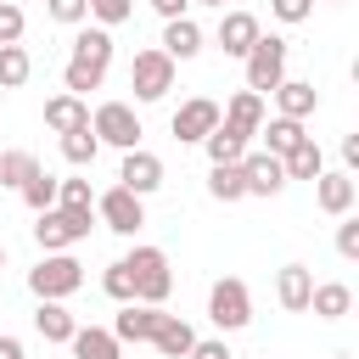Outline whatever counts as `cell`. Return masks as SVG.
<instances>
[{"instance_id": "1", "label": "cell", "mask_w": 359, "mask_h": 359, "mask_svg": "<svg viewBox=\"0 0 359 359\" xmlns=\"http://www.w3.org/2000/svg\"><path fill=\"white\" fill-rule=\"evenodd\" d=\"M123 269H129V280H135V303H168V292H174V269H168V252L163 247H135L129 258H123Z\"/></svg>"}, {"instance_id": "2", "label": "cell", "mask_w": 359, "mask_h": 359, "mask_svg": "<svg viewBox=\"0 0 359 359\" xmlns=\"http://www.w3.org/2000/svg\"><path fill=\"white\" fill-rule=\"evenodd\" d=\"M90 224H95V208H45L34 213V241L45 252H67L73 241L90 236Z\"/></svg>"}, {"instance_id": "3", "label": "cell", "mask_w": 359, "mask_h": 359, "mask_svg": "<svg viewBox=\"0 0 359 359\" xmlns=\"http://www.w3.org/2000/svg\"><path fill=\"white\" fill-rule=\"evenodd\" d=\"M79 286H84V264H79L73 252H45V258L28 269V292H34V297H56V303H62V297H73Z\"/></svg>"}, {"instance_id": "4", "label": "cell", "mask_w": 359, "mask_h": 359, "mask_svg": "<svg viewBox=\"0 0 359 359\" xmlns=\"http://www.w3.org/2000/svg\"><path fill=\"white\" fill-rule=\"evenodd\" d=\"M286 50H292V45H286L280 34H258L252 50L241 56V62H247V90H258V95L275 90V84L286 79Z\"/></svg>"}, {"instance_id": "5", "label": "cell", "mask_w": 359, "mask_h": 359, "mask_svg": "<svg viewBox=\"0 0 359 359\" xmlns=\"http://www.w3.org/2000/svg\"><path fill=\"white\" fill-rule=\"evenodd\" d=\"M174 56H163L157 45L151 50H135V62H129V90H135V101H163L168 90H174Z\"/></svg>"}, {"instance_id": "6", "label": "cell", "mask_w": 359, "mask_h": 359, "mask_svg": "<svg viewBox=\"0 0 359 359\" xmlns=\"http://www.w3.org/2000/svg\"><path fill=\"white\" fill-rule=\"evenodd\" d=\"M208 320H213L219 331L252 325V292H247V280H236V275L213 280V292H208Z\"/></svg>"}, {"instance_id": "7", "label": "cell", "mask_w": 359, "mask_h": 359, "mask_svg": "<svg viewBox=\"0 0 359 359\" xmlns=\"http://www.w3.org/2000/svg\"><path fill=\"white\" fill-rule=\"evenodd\" d=\"M90 129H95V140L101 146H118V151H129V146H140V112L129 107V101H101L95 107V118H90Z\"/></svg>"}, {"instance_id": "8", "label": "cell", "mask_w": 359, "mask_h": 359, "mask_svg": "<svg viewBox=\"0 0 359 359\" xmlns=\"http://www.w3.org/2000/svg\"><path fill=\"white\" fill-rule=\"evenodd\" d=\"M168 129H174V140L202 146V140L219 129V101H213V95H191V101H180L174 118H168Z\"/></svg>"}, {"instance_id": "9", "label": "cell", "mask_w": 359, "mask_h": 359, "mask_svg": "<svg viewBox=\"0 0 359 359\" xmlns=\"http://www.w3.org/2000/svg\"><path fill=\"white\" fill-rule=\"evenodd\" d=\"M146 196H135V191H123V185H112V191H101L95 196V219L112 230V236H135L140 224H146V208H140Z\"/></svg>"}, {"instance_id": "10", "label": "cell", "mask_w": 359, "mask_h": 359, "mask_svg": "<svg viewBox=\"0 0 359 359\" xmlns=\"http://www.w3.org/2000/svg\"><path fill=\"white\" fill-rule=\"evenodd\" d=\"M118 185H123V191H135V196H151V191L163 185V157H157V151H146V146H129V151H123V163H118Z\"/></svg>"}, {"instance_id": "11", "label": "cell", "mask_w": 359, "mask_h": 359, "mask_svg": "<svg viewBox=\"0 0 359 359\" xmlns=\"http://www.w3.org/2000/svg\"><path fill=\"white\" fill-rule=\"evenodd\" d=\"M219 123H224L230 135L252 140V135H258V123H264V95H258V90H236V95L219 107Z\"/></svg>"}, {"instance_id": "12", "label": "cell", "mask_w": 359, "mask_h": 359, "mask_svg": "<svg viewBox=\"0 0 359 359\" xmlns=\"http://www.w3.org/2000/svg\"><path fill=\"white\" fill-rule=\"evenodd\" d=\"M241 180H247V196H275L286 185V168L275 151H241Z\"/></svg>"}, {"instance_id": "13", "label": "cell", "mask_w": 359, "mask_h": 359, "mask_svg": "<svg viewBox=\"0 0 359 359\" xmlns=\"http://www.w3.org/2000/svg\"><path fill=\"white\" fill-rule=\"evenodd\" d=\"M353 196H359V185H353V174L348 168H320V180H314V202H320V213H331V219H342V213H353Z\"/></svg>"}, {"instance_id": "14", "label": "cell", "mask_w": 359, "mask_h": 359, "mask_svg": "<svg viewBox=\"0 0 359 359\" xmlns=\"http://www.w3.org/2000/svg\"><path fill=\"white\" fill-rule=\"evenodd\" d=\"M258 34H264V28H258V17H252V11H236V6H230V11L219 17V50H224V56H236V62L252 50V39H258Z\"/></svg>"}, {"instance_id": "15", "label": "cell", "mask_w": 359, "mask_h": 359, "mask_svg": "<svg viewBox=\"0 0 359 359\" xmlns=\"http://www.w3.org/2000/svg\"><path fill=\"white\" fill-rule=\"evenodd\" d=\"M309 292H314V269L309 264H286L275 275V297H280L286 314H309Z\"/></svg>"}, {"instance_id": "16", "label": "cell", "mask_w": 359, "mask_h": 359, "mask_svg": "<svg viewBox=\"0 0 359 359\" xmlns=\"http://www.w3.org/2000/svg\"><path fill=\"white\" fill-rule=\"evenodd\" d=\"M157 320H163V309H157V303H123V309H118V320H112V337H118V342H151Z\"/></svg>"}, {"instance_id": "17", "label": "cell", "mask_w": 359, "mask_h": 359, "mask_svg": "<svg viewBox=\"0 0 359 359\" xmlns=\"http://www.w3.org/2000/svg\"><path fill=\"white\" fill-rule=\"evenodd\" d=\"M269 95H275L280 118H297V123H303V118H314V107H320V90H314L309 79H280Z\"/></svg>"}, {"instance_id": "18", "label": "cell", "mask_w": 359, "mask_h": 359, "mask_svg": "<svg viewBox=\"0 0 359 359\" xmlns=\"http://www.w3.org/2000/svg\"><path fill=\"white\" fill-rule=\"evenodd\" d=\"M67 348H73V359H123V342L112 331H101V325H79L67 337Z\"/></svg>"}, {"instance_id": "19", "label": "cell", "mask_w": 359, "mask_h": 359, "mask_svg": "<svg viewBox=\"0 0 359 359\" xmlns=\"http://www.w3.org/2000/svg\"><path fill=\"white\" fill-rule=\"evenodd\" d=\"M163 56H174V62H191L196 50H202V28L191 22V17H174V22H163V45H157Z\"/></svg>"}, {"instance_id": "20", "label": "cell", "mask_w": 359, "mask_h": 359, "mask_svg": "<svg viewBox=\"0 0 359 359\" xmlns=\"http://www.w3.org/2000/svg\"><path fill=\"white\" fill-rule=\"evenodd\" d=\"M79 123H90V107H84V95L62 90V95H50V101H45V129L67 135V129H79Z\"/></svg>"}, {"instance_id": "21", "label": "cell", "mask_w": 359, "mask_h": 359, "mask_svg": "<svg viewBox=\"0 0 359 359\" xmlns=\"http://www.w3.org/2000/svg\"><path fill=\"white\" fill-rule=\"evenodd\" d=\"M191 342H196V331H191L180 314H163V320H157V331H151V348H157L163 359H185V353H191Z\"/></svg>"}, {"instance_id": "22", "label": "cell", "mask_w": 359, "mask_h": 359, "mask_svg": "<svg viewBox=\"0 0 359 359\" xmlns=\"http://www.w3.org/2000/svg\"><path fill=\"white\" fill-rule=\"evenodd\" d=\"M34 331H39L45 342H67V337L79 331V320H73L56 297H39V309H34Z\"/></svg>"}, {"instance_id": "23", "label": "cell", "mask_w": 359, "mask_h": 359, "mask_svg": "<svg viewBox=\"0 0 359 359\" xmlns=\"http://www.w3.org/2000/svg\"><path fill=\"white\" fill-rule=\"evenodd\" d=\"M280 168H286V180H320V168H325L320 140H314V135H309V140H297V146L280 157Z\"/></svg>"}, {"instance_id": "24", "label": "cell", "mask_w": 359, "mask_h": 359, "mask_svg": "<svg viewBox=\"0 0 359 359\" xmlns=\"http://www.w3.org/2000/svg\"><path fill=\"white\" fill-rule=\"evenodd\" d=\"M309 309H314L320 320H342V314H353V286L325 280V286H314V292H309Z\"/></svg>"}, {"instance_id": "25", "label": "cell", "mask_w": 359, "mask_h": 359, "mask_svg": "<svg viewBox=\"0 0 359 359\" xmlns=\"http://www.w3.org/2000/svg\"><path fill=\"white\" fill-rule=\"evenodd\" d=\"M73 62H95V67H107L112 62V28H79L73 34Z\"/></svg>"}, {"instance_id": "26", "label": "cell", "mask_w": 359, "mask_h": 359, "mask_svg": "<svg viewBox=\"0 0 359 359\" xmlns=\"http://www.w3.org/2000/svg\"><path fill=\"white\" fill-rule=\"evenodd\" d=\"M258 135H264V151H275V157H286L297 140H309V135H303V123H297V118H280V112H275V118H264V123H258Z\"/></svg>"}, {"instance_id": "27", "label": "cell", "mask_w": 359, "mask_h": 359, "mask_svg": "<svg viewBox=\"0 0 359 359\" xmlns=\"http://www.w3.org/2000/svg\"><path fill=\"white\" fill-rule=\"evenodd\" d=\"M95 151H101V140H95V129H90V123H79V129H67V135H62V157H67L73 168H90V163H95Z\"/></svg>"}, {"instance_id": "28", "label": "cell", "mask_w": 359, "mask_h": 359, "mask_svg": "<svg viewBox=\"0 0 359 359\" xmlns=\"http://www.w3.org/2000/svg\"><path fill=\"white\" fill-rule=\"evenodd\" d=\"M208 191H213V202H241V196H247L241 163H213V174H208Z\"/></svg>"}, {"instance_id": "29", "label": "cell", "mask_w": 359, "mask_h": 359, "mask_svg": "<svg viewBox=\"0 0 359 359\" xmlns=\"http://www.w3.org/2000/svg\"><path fill=\"white\" fill-rule=\"evenodd\" d=\"M34 174H39V157H34V151H22V146L0 151V185L22 191V180H34Z\"/></svg>"}, {"instance_id": "30", "label": "cell", "mask_w": 359, "mask_h": 359, "mask_svg": "<svg viewBox=\"0 0 359 359\" xmlns=\"http://www.w3.org/2000/svg\"><path fill=\"white\" fill-rule=\"evenodd\" d=\"M28 73H34V56H28L22 45H0V90L28 84Z\"/></svg>"}, {"instance_id": "31", "label": "cell", "mask_w": 359, "mask_h": 359, "mask_svg": "<svg viewBox=\"0 0 359 359\" xmlns=\"http://www.w3.org/2000/svg\"><path fill=\"white\" fill-rule=\"evenodd\" d=\"M202 146H208V163H241V151H247V140H241V135H230L224 123H219Z\"/></svg>"}, {"instance_id": "32", "label": "cell", "mask_w": 359, "mask_h": 359, "mask_svg": "<svg viewBox=\"0 0 359 359\" xmlns=\"http://www.w3.org/2000/svg\"><path fill=\"white\" fill-rule=\"evenodd\" d=\"M101 79H107V67H95V62H73V56H67V73H62V84H67L73 95H84V90H101Z\"/></svg>"}, {"instance_id": "33", "label": "cell", "mask_w": 359, "mask_h": 359, "mask_svg": "<svg viewBox=\"0 0 359 359\" xmlns=\"http://www.w3.org/2000/svg\"><path fill=\"white\" fill-rule=\"evenodd\" d=\"M22 202L34 208V213H45V208H56V174H34V180H22Z\"/></svg>"}, {"instance_id": "34", "label": "cell", "mask_w": 359, "mask_h": 359, "mask_svg": "<svg viewBox=\"0 0 359 359\" xmlns=\"http://www.w3.org/2000/svg\"><path fill=\"white\" fill-rule=\"evenodd\" d=\"M101 292H107L112 303H135V280H129L123 258H118V264H107V275H101Z\"/></svg>"}, {"instance_id": "35", "label": "cell", "mask_w": 359, "mask_h": 359, "mask_svg": "<svg viewBox=\"0 0 359 359\" xmlns=\"http://www.w3.org/2000/svg\"><path fill=\"white\" fill-rule=\"evenodd\" d=\"M56 208H95L90 180H56Z\"/></svg>"}, {"instance_id": "36", "label": "cell", "mask_w": 359, "mask_h": 359, "mask_svg": "<svg viewBox=\"0 0 359 359\" xmlns=\"http://www.w3.org/2000/svg\"><path fill=\"white\" fill-rule=\"evenodd\" d=\"M90 17H95L101 28H118V22L135 17V0H90Z\"/></svg>"}, {"instance_id": "37", "label": "cell", "mask_w": 359, "mask_h": 359, "mask_svg": "<svg viewBox=\"0 0 359 359\" xmlns=\"http://www.w3.org/2000/svg\"><path fill=\"white\" fill-rule=\"evenodd\" d=\"M22 28H28L22 6H17V0H0V45H17V39H22Z\"/></svg>"}, {"instance_id": "38", "label": "cell", "mask_w": 359, "mask_h": 359, "mask_svg": "<svg viewBox=\"0 0 359 359\" xmlns=\"http://www.w3.org/2000/svg\"><path fill=\"white\" fill-rule=\"evenodd\" d=\"M45 11H50L56 22H73V28H79V22L90 17V0H45Z\"/></svg>"}, {"instance_id": "39", "label": "cell", "mask_w": 359, "mask_h": 359, "mask_svg": "<svg viewBox=\"0 0 359 359\" xmlns=\"http://www.w3.org/2000/svg\"><path fill=\"white\" fill-rule=\"evenodd\" d=\"M337 252H342L348 264L359 258V219H348V213H342V224H337Z\"/></svg>"}, {"instance_id": "40", "label": "cell", "mask_w": 359, "mask_h": 359, "mask_svg": "<svg viewBox=\"0 0 359 359\" xmlns=\"http://www.w3.org/2000/svg\"><path fill=\"white\" fill-rule=\"evenodd\" d=\"M269 11H275V22H303L314 11V0H269Z\"/></svg>"}, {"instance_id": "41", "label": "cell", "mask_w": 359, "mask_h": 359, "mask_svg": "<svg viewBox=\"0 0 359 359\" xmlns=\"http://www.w3.org/2000/svg\"><path fill=\"white\" fill-rule=\"evenodd\" d=\"M185 359H236V353H230V348H224V337H196V342H191V353H185Z\"/></svg>"}, {"instance_id": "42", "label": "cell", "mask_w": 359, "mask_h": 359, "mask_svg": "<svg viewBox=\"0 0 359 359\" xmlns=\"http://www.w3.org/2000/svg\"><path fill=\"white\" fill-rule=\"evenodd\" d=\"M151 11L163 22H174V17H191V0H151Z\"/></svg>"}, {"instance_id": "43", "label": "cell", "mask_w": 359, "mask_h": 359, "mask_svg": "<svg viewBox=\"0 0 359 359\" xmlns=\"http://www.w3.org/2000/svg\"><path fill=\"white\" fill-rule=\"evenodd\" d=\"M342 163H348V174L359 168V135H342Z\"/></svg>"}, {"instance_id": "44", "label": "cell", "mask_w": 359, "mask_h": 359, "mask_svg": "<svg viewBox=\"0 0 359 359\" xmlns=\"http://www.w3.org/2000/svg\"><path fill=\"white\" fill-rule=\"evenodd\" d=\"M0 359H22V342L17 337H0Z\"/></svg>"}, {"instance_id": "45", "label": "cell", "mask_w": 359, "mask_h": 359, "mask_svg": "<svg viewBox=\"0 0 359 359\" xmlns=\"http://www.w3.org/2000/svg\"><path fill=\"white\" fill-rule=\"evenodd\" d=\"M191 6H219V11H224V6H236V0H191Z\"/></svg>"}, {"instance_id": "46", "label": "cell", "mask_w": 359, "mask_h": 359, "mask_svg": "<svg viewBox=\"0 0 359 359\" xmlns=\"http://www.w3.org/2000/svg\"><path fill=\"white\" fill-rule=\"evenodd\" d=\"M0 269H6V247H0Z\"/></svg>"}, {"instance_id": "47", "label": "cell", "mask_w": 359, "mask_h": 359, "mask_svg": "<svg viewBox=\"0 0 359 359\" xmlns=\"http://www.w3.org/2000/svg\"><path fill=\"white\" fill-rule=\"evenodd\" d=\"M325 6H337V0H325Z\"/></svg>"}, {"instance_id": "48", "label": "cell", "mask_w": 359, "mask_h": 359, "mask_svg": "<svg viewBox=\"0 0 359 359\" xmlns=\"http://www.w3.org/2000/svg\"><path fill=\"white\" fill-rule=\"evenodd\" d=\"M0 101H6V90H0Z\"/></svg>"}]
</instances>
